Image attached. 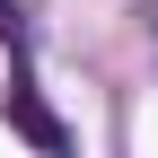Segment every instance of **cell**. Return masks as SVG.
<instances>
[{
  "label": "cell",
  "mask_w": 158,
  "mask_h": 158,
  "mask_svg": "<svg viewBox=\"0 0 158 158\" xmlns=\"http://www.w3.org/2000/svg\"><path fill=\"white\" fill-rule=\"evenodd\" d=\"M0 44H9V62H35V35H27V9L18 0H0Z\"/></svg>",
  "instance_id": "2"
},
{
  "label": "cell",
  "mask_w": 158,
  "mask_h": 158,
  "mask_svg": "<svg viewBox=\"0 0 158 158\" xmlns=\"http://www.w3.org/2000/svg\"><path fill=\"white\" fill-rule=\"evenodd\" d=\"M9 123H18V141H35L44 158H62V149H70L62 114H53V106H44V88H35V62H9Z\"/></svg>",
  "instance_id": "1"
}]
</instances>
